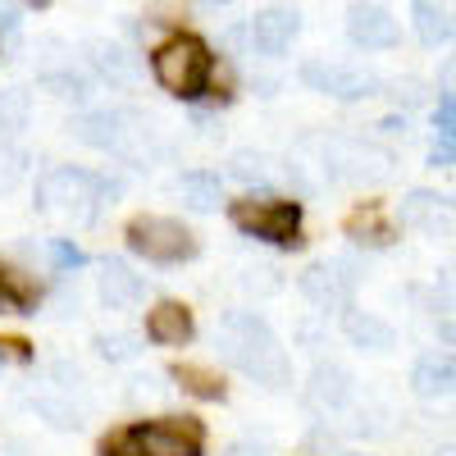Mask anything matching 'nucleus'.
Wrapping results in <instances>:
<instances>
[{"mask_svg": "<svg viewBox=\"0 0 456 456\" xmlns=\"http://www.w3.org/2000/svg\"><path fill=\"white\" fill-rule=\"evenodd\" d=\"M215 347L233 370H242L247 379H256L265 388L292 384V361L283 352V342L256 311H228L215 329Z\"/></svg>", "mask_w": 456, "mask_h": 456, "instance_id": "1", "label": "nucleus"}, {"mask_svg": "<svg viewBox=\"0 0 456 456\" xmlns=\"http://www.w3.org/2000/svg\"><path fill=\"white\" fill-rule=\"evenodd\" d=\"M101 197H105V183L87 169H73V165H60V169L42 174V183H37V206L55 219H64V224L96 219Z\"/></svg>", "mask_w": 456, "mask_h": 456, "instance_id": "2", "label": "nucleus"}, {"mask_svg": "<svg viewBox=\"0 0 456 456\" xmlns=\"http://www.w3.org/2000/svg\"><path fill=\"white\" fill-rule=\"evenodd\" d=\"M151 73H156V83L169 96L197 101L210 83V51L197 37H169V42L151 55Z\"/></svg>", "mask_w": 456, "mask_h": 456, "instance_id": "3", "label": "nucleus"}, {"mask_svg": "<svg viewBox=\"0 0 456 456\" xmlns=\"http://www.w3.org/2000/svg\"><path fill=\"white\" fill-rule=\"evenodd\" d=\"M233 224L242 233L260 238V242H274V247H297L301 242V206L283 201V197H242L233 201Z\"/></svg>", "mask_w": 456, "mask_h": 456, "instance_id": "4", "label": "nucleus"}, {"mask_svg": "<svg viewBox=\"0 0 456 456\" xmlns=\"http://www.w3.org/2000/svg\"><path fill=\"white\" fill-rule=\"evenodd\" d=\"M128 247L151 260V265H178V260H192L197 256V238L192 228L178 224V219H165V215H137L128 224Z\"/></svg>", "mask_w": 456, "mask_h": 456, "instance_id": "5", "label": "nucleus"}, {"mask_svg": "<svg viewBox=\"0 0 456 456\" xmlns=\"http://www.w3.org/2000/svg\"><path fill=\"white\" fill-rule=\"evenodd\" d=\"M128 434L142 447V456H201V447H206V429L192 415H165V420L137 425Z\"/></svg>", "mask_w": 456, "mask_h": 456, "instance_id": "6", "label": "nucleus"}, {"mask_svg": "<svg viewBox=\"0 0 456 456\" xmlns=\"http://www.w3.org/2000/svg\"><path fill=\"white\" fill-rule=\"evenodd\" d=\"M301 83L320 96H333V101H361V96H374V87H379L374 73L352 69V64H329V60L301 64Z\"/></svg>", "mask_w": 456, "mask_h": 456, "instance_id": "7", "label": "nucleus"}, {"mask_svg": "<svg viewBox=\"0 0 456 456\" xmlns=\"http://www.w3.org/2000/svg\"><path fill=\"white\" fill-rule=\"evenodd\" d=\"M347 42L361 46V51H393L402 42V28H397V19L384 5L361 0V5L347 10Z\"/></svg>", "mask_w": 456, "mask_h": 456, "instance_id": "8", "label": "nucleus"}, {"mask_svg": "<svg viewBox=\"0 0 456 456\" xmlns=\"http://www.w3.org/2000/svg\"><path fill=\"white\" fill-rule=\"evenodd\" d=\"M352 288H356V274H352V265H342V260L311 265V270L301 274V292H306L320 311H342L352 301Z\"/></svg>", "mask_w": 456, "mask_h": 456, "instance_id": "9", "label": "nucleus"}, {"mask_svg": "<svg viewBox=\"0 0 456 456\" xmlns=\"http://www.w3.org/2000/svg\"><path fill=\"white\" fill-rule=\"evenodd\" d=\"M301 32V14L297 10H260L251 23H247V37L260 55H283Z\"/></svg>", "mask_w": 456, "mask_h": 456, "instance_id": "10", "label": "nucleus"}, {"mask_svg": "<svg viewBox=\"0 0 456 456\" xmlns=\"http://www.w3.org/2000/svg\"><path fill=\"white\" fill-rule=\"evenodd\" d=\"M96 288H101V301L110 311H128L146 297V279L133 270L128 260H105L101 274H96Z\"/></svg>", "mask_w": 456, "mask_h": 456, "instance_id": "11", "label": "nucleus"}, {"mask_svg": "<svg viewBox=\"0 0 456 456\" xmlns=\"http://www.w3.org/2000/svg\"><path fill=\"white\" fill-rule=\"evenodd\" d=\"M411 23L425 46H443L456 37V0H411Z\"/></svg>", "mask_w": 456, "mask_h": 456, "instance_id": "12", "label": "nucleus"}, {"mask_svg": "<svg viewBox=\"0 0 456 456\" xmlns=\"http://www.w3.org/2000/svg\"><path fill=\"white\" fill-rule=\"evenodd\" d=\"M128 124H133L128 110H92L78 119V137L87 146H101V151H124V142L133 133Z\"/></svg>", "mask_w": 456, "mask_h": 456, "instance_id": "13", "label": "nucleus"}, {"mask_svg": "<svg viewBox=\"0 0 456 456\" xmlns=\"http://www.w3.org/2000/svg\"><path fill=\"white\" fill-rule=\"evenodd\" d=\"M402 224L420 228V233H447V228H456V206L434 192H411L402 201Z\"/></svg>", "mask_w": 456, "mask_h": 456, "instance_id": "14", "label": "nucleus"}, {"mask_svg": "<svg viewBox=\"0 0 456 456\" xmlns=\"http://www.w3.org/2000/svg\"><path fill=\"white\" fill-rule=\"evenodd\" d=\"M192 333H197L192 311L178 306V301H160V306L146 315V338L160 342V347H183V342H192Z\"/></svg>", "mask_w": 456, "mask_h": 456, "instance_id": "15", "label": "nucleus"}, {"mask_svg": "<svg viewBox=\"0 0 456 456\" xmlns=\"http://www.w3.org/2000/svg\"><path fill=\"white\" fill-rule=\"evenodd\" d=\"M411 388L420 397H452L456 393V356L452 352H429L411 370Z\"/></svg>", "mask_w": 456, "mask_h": 456, "instance_id": "16", "label": "nucleus"}, {"mask_svg": "<svg viewBox=\"0 0 456 456\" xmlns=\"http://www.w3.org/2000/svg\"><path fill=\"white\" fill-rule=\"evenodd\" d=\"M87 51H92V55H87L92 69L101 73L110 87H133V78H137V60H133L124 46H114V42H92Z\"/></svg>", "mask_w": 456, "mask_h": 456, "instance_id": "17", "label": "nucleus"}, {"mask_svg": "<svg viewBox=\"0 0 456 456\" xmlns=\"http://www.w3.org/2000/svg\"><path fill=\"white\" fill-rule=\"evenodd\" d=\"M342 333H347V342H352V347H361V352H388L393 347V324H384V320L370 315V311H347Z\"/></svg>", "mask_w": 456, "mask_h": 456, "instance_id": "18", "label": "nucleus"}, {"mask_svg": "<svg viewBox=\"0 0 456 456\" xmlns=\"http://www.w3.org/2000/svg\"><path fill=\"white\" fill-rule=\"evenodd\" d=\"M429 165H456V92H443L438 114H434V146H429Z\"/></svg>", "mask_w": 456, "mask_h": 456, "instance_id": "19", "label": "nucleus"}, {"mask_svg": "<svg viewBox=\"0 0 456 456\" xmlns=\"http://www.w3.org/2000/svg\"><path fill=\"white\" fill-rule=\"evenodd\" d=\"M347 397H352V379H347V370H338V365H320V370H315V379H311V402H315V406L338 411Z\"/></svg>", "mask_w": 456, "mask_h": 456, "instance_id": "20", "label": "nucleus"}, {"mask_svg": "<svg viewBox=\"0 0 456 456\" xmlns=\"http://www.w3.org/2000/svg\"><path fill=\"white\" fill-rule=\"evenodd\" d=\"M28 114H32V96L28 92H0V151H5L23 128H28Z\"/></svg>", "mask_w": 456, "mask_h": 456, "instance_id": "21", "label": "nucleus"}, {"mask_svg": "<svg viewBox=\"0 0 456 456\" xmlns=\"http://www.w3.org/2000/svg\"><path fill=\"white\" fill-rule=\"evenodd\" d=\"M347 233L356 238V242H370V247H388L397 233H393V224L379 215L374 206H365V210H356L352 219H347Z\"/></svg>", "mask_w": 456, "mask_h": 456, "instance_id": "22", "label": "nucleus"}, {"mask_svg": "<svg viewBox=\"0 0 456 456\" xmlns=\"http://www.w3.org/2000/svg\"><path fill=\"white\" fill-rule=\"evenodd\" d=\"M183 201L192 210H215L219 206V178L215 174H183Z\"/></svg>", "mask_w": 456, "mask_h": 456, "instance_id": "23", "label": "nucleus"}, {"mask_svg": "<svg viewBox=\"0 0 456 456\" xmlns=\"http://www.w3.org/2000/svg\"><path fill=\"white\" fill-rule=\"evenodd\" d=\"M42 87L46 92H55L60 101H87V78H83V73H73V69H46L42 73Z\"/></svg>", "mask_w": 456, "mask_h": 456, "instance_id": "24", "label": "nucleus"}, {"mask_svg": "<svg viewBox=\"0 0 456 456\" xmlns=\"http://www.w3.org/2000/svg\"><path fill=\"white\" fill-rule=\"evenodd\" d=\"M174 379L187 388V393H197V397H206V402H219L224 397V384L210 374V370H197V365H178L174 370Z\"/></svg>", "mask_w": 456, "mask_h": 456, "instance_id": "25", "label": "nucleus"}, {"mask_svg": "<svg viewBox=\"0 0 456 456\" xmlns=\"http://www.w3.org/2000/svg\"><path fill=\"white\" fill-rule=\"evenodd\" d=\"M0 297H10V301H19V306H32L37 301V292L14 274V270H0Z\"/></svg>", "mask_w": 456, "mask_h": 456, "instance_id": "26", "label": "nucleus"}, {"mask_svg": "<svg viewBox=\"0 0 456 456\" xmlns=\"http://www.w3.org/2000/svg\"><path fill=\"white\" fill-rule=\"evenodd\" d=\"M96 352L110 356V361H124V356H133L137 347H133V338H124V333H114V338L101 333V338H96Z\"/></svg>", "mask_w": 456, "mask_h": 456, "instance_id": "27", "label": "nucleus"}, {"mask_svg": "<svg viewBox=\"0 0 456 456\" xmlns=\"http://www.w3.org/2000/svg\"><path fill=\"white\" fill-rule=\"evenodd\" d=\"M434 301H438V311H456V270H443V274H438Z\"/></svg>", "mask_w": 456, "mask_h": 456, "instance_id": "28", "label": "nucleus"}, {"mask_svg": "<svg viewBox=\"0 0 456 456\" xmlns=\"http://www.w3.org/2000/svg\"><path fill=\"white\" fill-rule=\"evenodd\" d=\"M101 456H142V447L133 443V434H114L101 443Z\"/></svg>", "mask_w": 456, "mask_h": 456, "instance_id": "29", "label": "nucleus"}, {"mask_svg": "<svg viewBox=\"0 0 456 456\" xmlns=\"http://www.w3.org/2000/svg\"><path fill=\"white\" fill-rule=\"evenodd\" d=\"M260 165H265V160H260V156H251V151L233 156V174H238V178H260V174H265Z\"/></svg>", "mask_w": 456, "mask_h": 456, "instance_id": "30", "label": "nucleus"}, {"mask_svg": "<svg viewBox=\"0 0 456 456\" xmlns=\"http://www.w3.org/2000/svg\"><path fill=\"white\" fill-rule=\"evenodd\" d=\"M32 352H28V342H19V338H0V361H28Z\"/></svg>", "mask_w": 456, "mask_h": 456, "instance_id": "31", "label": "nucleus"}, {"mask_svg": "<svg viewBox=\"0 0 456 456\" xmlns=\"http://www.w3.org/2000/svg\"><path fill=\"white\" fill-rule=\"evenodd\" d=\"M14 23H19V10L10 0H0V32H14Z\"/></svg>", "mask_w": 456, "mask_h": 456, "instance_id": "32", "label": "nucleus"}, {"mask_svg": "<svg viewBox=\"0 0 456 456\" xmlns=\"http://www.w3.org/2000/svg\"><path fill=\"white\" fill-rule=\"evenodd\" d=\"M55 260H60V265H83V251H78V247H64V242H60V247H55Z\"/></svg>", "mask_w": 456, "mask_h": 456, "instance_id": "33", "label": "nucleus"}, {"mask_svg": "<svg viewBox=\"0 0 456 456\" xmlns=\"http://www.w3.org/2000/svg\"><path fill=\"white\" fill-rule=\"evenodd\" d=\"M443 87H447V92H456V55L443 64Z\"/></svg>", "mask_w": 456, "mask_h": 456, "instance_id": "34", "label": "nucleus"}, {"mask_svg": "<svg viewBox=\"0 0 456 456\" xmlns=\"http://www.w3.org/2000/svg\"><path fill=\"white\" fill-rule=\"evenodd\" d=\"M192 5H201V10H219V5H238V0H192Z\"/></svg>", "mask_w": 456, "mask_h": 456, "instance_id": "35", "label": "nucleus"}, {"mask_svg": "<svg viewBox=\"0 0 456 456\" xmlns=\"http://www.w3.org/2000/svg\"><path fill=\"white\" fill-rule=\"evenodd\" d=\"M447 338H456V329H447Z\"/></svg>", "mask_w": 456, "mask_h": 456, "instance_id": "36", "label": "nucleus"}, {"mask_svg": "<svg viewBox=\"0 0 456 456\" xmlns=\"http://www.w3.org/2000/svg\"><path fill=\"white\" fill-rule=\"evenodd\" d=\"M452 206H456V201H452Z\"/></svg>", "mask_w": 456, "mask_h": 456, "instance_id": "37", "label": "nucleus"}]
</instances>
